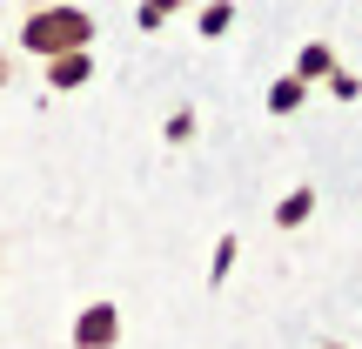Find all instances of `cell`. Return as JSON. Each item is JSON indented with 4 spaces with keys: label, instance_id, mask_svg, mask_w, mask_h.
I'll return each mask as SVG.
<instances>
[{
    "label": "cell",
    "instance_id": "52a82bcc",
    "mask_svg": "<svg viewBox=\"0 0 362 349\" xmlns=\"http://www.w3.org/2000/svg\"><path fill=\"white\" fill-rule=\"evenodd\" d=\"M309 74H329V47H302V81Z\"/></svg>",
    "mask_w": 362,
    "mask_h": 349
},
{
    "label": "cell",
    "instance_id": "5b68a950",
    "mask_svg": "<svg viewBox=\"0 0 362 349\" xmlns=\"http://www.w3.org/2000/svg\"><path fill=\"white\" fill-rule=\"evenodd\" d=\"M296 101H302V81H275V88H269V108H275V115H288Z\"/></svg>",
    "mask_w": 362,
    "mask_h": 349
},
{
    "label": "cell",
    "instance_id": "7a4b0ae2",
    "mask_svg": "<svg viewBox=\"0 0 362 349\" xmlns=\"http://www.w3.org/2000/svg\"><path fill=\"white\" fill-rule=\"evenodd\" d=\"M115 336H121V309H115V302H94V309L74 323V343L81 349H107Z\"/></svg>",
    "mask_w": 362,
    "mask_h": 349
},
{
    "label": "cell",
    "instance_id": "277c9868",
    "mask_svg": "<svg viewBox=\"0 0 362 349\" xmlns=\"http://www.w3.org/2000/svg\"><path fill=\"white\" fill-rule=\"evenodd\" d=\"M309 202H315V195H309V188H296V195H288L282 208H275V222H282V229H296V222H309Z\"/></svg>",
    "mask_w": 362,
    "mask_h": 349
},
{
    "label": "cell",
    "instance_id": "3957f363",
    "mask_svg": "<svg viewBox=\"0 0 362 349\" xmlns=\"http://www.w3.org/2000/svg\"><path fill=\"white\" fill-rule=\"evenodd\" d=\"M47 81H54V88H74V81H88V54H81V47L54 54V61H47Z\"/></svg>",
    "mask_w": 362,
    "mask_h": 349
},
{
    "label": "cell",
    "instance_id": "8992f818",
    "mask_svg": "<svg viewBox=\"0 0 362 349\" xmlns=\"http://www.w3.org/2000/svg\"><path fill=\"white\" fill-rule=\"evenodd\" d=\"M228 21H235V7H228V0H221V7H208V13H202V34H221V27H228Z\"/></svg>",
    "mask_w": 362,
    "mask_h": 349
},
{
    "label": "cell",
    "instance_id": "ba28073f",
    "mask_svg": "<svg viewBox=\"0 0 362 349\" xmlns=\"http://www.w3.org/2000/svg\"><path fill=\"white\" fill-rule=\"evenodd\" d=\"M168 7H175V0H148V7H141V21H148V27H155V21H168Z\"/></svg>",
    "mask_w": 362,
    "mask_h": 349
},
{
    "label": "cell",
    "instance_id": "6da1fadb",
    "mask_svg": "<svg viewBox=\"0 0 362 349\" xmlns=\"http://www.w3.org/2000/svg\"><path fill=\"white\" fill-rule=\"evenodd\" d=\"M88 34H94V21L81 7H40L21 27V47L27 54H67V47H88Z\"/></svg>",
    "mask_w": 362,
    "mask_h": 349
}]
</instances>
